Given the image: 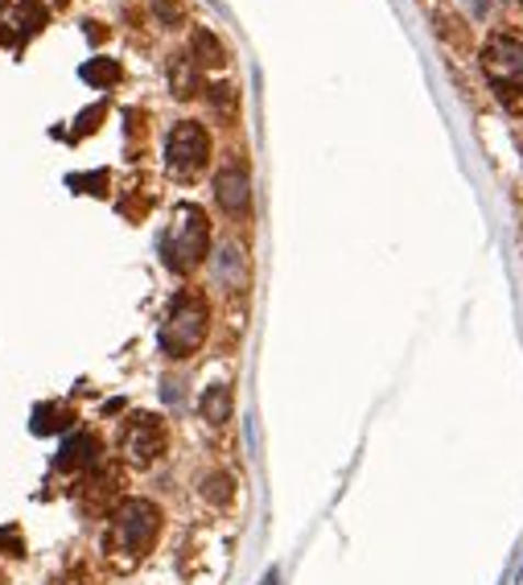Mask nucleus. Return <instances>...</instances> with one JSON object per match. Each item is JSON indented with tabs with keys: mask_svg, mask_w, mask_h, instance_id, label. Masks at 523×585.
I'll return each instance as SVG.
<instances>
[{
	"mask_svg": "<svg viewBox=\"0 0 523 585\" xmlns=\"http://www.w3.org/2000/svg\"><path fill=\"white\" fill-rule=\"evenodd\" d=\"M157 536H161V512L149 500H128L112 512V524H107V536H103V552L120 569H128L157 544Z\"/></svg>",
	"mask_w": 523,
	"mask_h": 585,
	"instance_id": "1",
	"label": "nucleus"
},
{
	"mask_svg": "<svg viewBox=\"0 0 523 585\" xmlns=\"http://www.w3.org/2000/svg\"><path fill=\"white\" fill-rule=\"evenodd\" d=\"M203 416L206 421H215V425H223V421L231 416V388H227V383L211 388V392L203 397Z\"/></svg>",
	"mask_w": 523,
	"mask_h": 585,
	"instance_id": "10",
	"label": "nucleus"
},
{
	"mask_svg": "<svg viewBox=\"0 0 523 585\" xmlns=\"http://www.w3.org/2000/svg\"><path fill=\"white\" fill-rule=\"evenodd\" d=\"M70 421V409H62V404H46V409H37L34 416V433H54V429H67Z\"/></svg>",
	"mask_w": 523,
	"mask_h": 585,
	"instance_id": "11",
	"label": "nucleus"
},
{
	"mask_svg": "<svg viewBox=\"0 0 523 585\" xmlns=\"http://www.w3.org/2000/svg\"><path fill=\"white\" fill-rule=\"evenodd\" d=\"M206 157H211V137H206L203 124H194V121L173 124V133H169V140H166L169 170L190 182V177H198V173L206 170Z\"/></svg>",
	"mask_w": 523,
	"mask_h": 585,
	"instance_id": "5",
	"label": "nucleus"
},
{
	"mask_svg": "<svg viewBox=\"0 0 523 585\" xmlns=\"http://www.w3.org/2000/svg\"><path fill=\"white\" fill-rule=\"evenodd\" d=\"M206 326H211L206 301L194 297V292H182V297L173 301V310H169L166 326H161V351L173 355V359H186V355H194V351L203 346Z\"/></svg>",
	"mask_w": 523,
	"mask_h": 585,
	"instance_id": "2",
	"label": "nucleus"
},
{
	"mask_svg": "<svg viewBox=\"0 0 523 585\" xmlns=\"http://www.w3.org/2000/svg\"><path fill=\"white\" fill-rule=\"evenodd\" d=\"M100 462V441L91 433H75L62 441L58 449V470H75V474H87L91 466Z\"/></svg>",
	"mask_w": 523,
	"mask_h": 585,
	"instance_id": "9",
	"label": "nucleus"
},
{
	"mask_svg": "<svg viewBox=\"0 0 523 585\" xmlns=\"http://www.w3.org/2000/svg\"><path fill=\"white\" fill-rule=\"evenodd\" d=\"M120 449H124V458H128L133 466H152L157 458H161V449H166V425H161L152 413L133 416L128 429H124Z\"/></svg>",
	"mask_w": 523,
	"mask_h": 585,
	"instance_id": "6",
	"label": "nucleus"
},
{
	"mask_svg": "<svg viewBox=\"0 0 523 585\" xmlns=\"http://www.w3.org/2000/svg\"><path fill=\"white\" fill-rule=\"evenodd\" d=\"M215 198H219V207L227 210V215H248V203H252V190H248V173L243 170H223L219 177H215Z\"/></svg>",
	"mask_w": 523,
	"mask_h": 585,
	"instance_id": "8",
	"label": "nucleus"
},
{
	"mask_svg": "<svg viewBox=\"0 0 523 585\" xmlns=\"http://www.w3.org/2000/svg\"><path fill=\"white\" fill-rule=\"evenodd\" d=\"M116 74H120V67H116V62H107V58H100V62H87V67H83L87 83H112Z\"/></svg>",
	"mask_w": 523,
	"mask_h": 585,
	"instance_id": "13",
	"label": "nucleus"
},
{
	"mask_svg": "<svg viewBox=\"0 0 523 585\" xmlns=\"http://www.w3.org/2000/svg\"><path fill=\"white\" fill-rule=\"evenodd\" d=\"M194 58H198V62H206V67H223L219 42H215L211 34H198V37H194Z\"/></svg>",
	"mask_w": 523,
	"mask_h": 585,
	"instance_id": "12",
	"label": "nucleus"
},
{
	"mask_svg": "<svg viewBox=\"0 0 523 585\" xmlns=\"http://www.w3.org/2000/svg\"><path fill=\"white\" fill-rule=\"evenodd\" d=\"M482 70L494 83L499 95L507 100H520L523 95V42L515 37H490L487 50H482Z\"/></svg>",
	"mask_w": 523,
	"mask_h": 585,
	"instance_id": "4",
	"label": "nucleus"
},
{
	"mask_svg": "<svg viewBox=\"0 0 523 585\" xmlns=\"http://www.w3.org/2000/svg\"><path fill=\"white\" fill-rule=\"evenodd\" d=\"M206 215L198 207H182L173 215V227L166 231V264L178 273H190L206 260Z\"/></svg>",
	"mask_w": 523,
	"mask_h": 585,
	"instance_id": "3",
	"label": "nucleus"
},
{
	"mask_svg": "<svg viewBox=\"0 0 523 585\" xmlns=\"http://www.w3.org/2000/svg\"><path fill=\"white\" fill-rule=\"evenodd\" d=\"M120 474L116 470H87L79 482V507L87 516H107L120 507Z\"/></svg>",
	"mask_w": 523,
	"mask_h": 585,
	"instance_id": "7",
	"label": "nucleus"
},
{
	"mask_svg": "<svg viewBox=\"0 0 523 585\" xmlns=\"http://www.w3.org/2000/svg\"><path fill=\"white\" fill-rule=\"evenodd\" d=\"M264 585H276V569H269V573H264Z\"/></svg>",
	"mask_w": 523,
	"mask_h": 585,
	"instance_id": "14",
	"label": "nucleus"
}]
</instances>
